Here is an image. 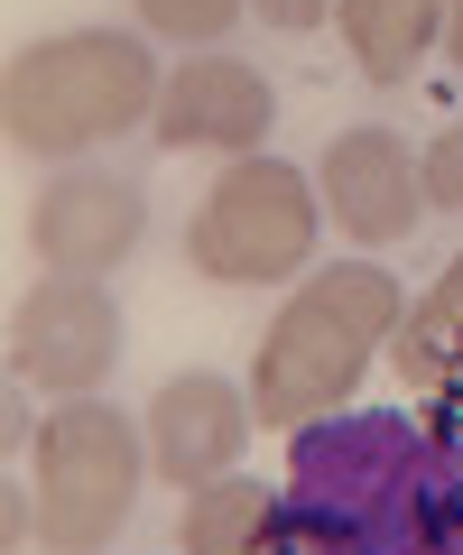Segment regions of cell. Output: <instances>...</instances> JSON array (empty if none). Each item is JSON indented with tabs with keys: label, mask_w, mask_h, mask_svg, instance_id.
Wrapping results in <instances>:
<instances>
[{
	"label": "cell",
	"mask_w": 463,
	"mask_h": 555,
	"mask_svg": "<svg viewBox=\"0 0 463 555\" xmlns=\"http://www.w3.org/2000/svg\"><path fill=\"white\" fill-rule=\"evenodd\" d=\"M445 10L454 0H334V28H343L371 93H399L417 75V56L445 38Z\"/></svg>",
	"instance_id": "7c38bea8"
},
{
	"label": "cell",
	"mask_w": 463,
	"mask_h": 555,
	"mask_svg": "<svg viewBox=\"0 0 463 555\" xmlns=\"http://www.w3.org/2000/svg\"><path fill=\"white\" fill-rule=\"evenodd\" d=\"M158 56L149 28H56L20 47L0 75V130L20 158H93L158 112Z\"/></svg>",
	"instance_id": "3957f363"
},
{
	"label": "cell",
	"mask_w": 463,
	"mask_h": 555,
	"mask_svg": "<svg viewBox=\"0 0 463 555\" xmlns=\"http://www.w3.org/2000/svg\"><path fill=\"white\" fill-rule=\"evenodd\" d=\"M417 177H426V204H436V214H463V120L417 149Z\"/></svg>",
	"instance_id": "9a60e30c"
},
{
	"label": "cell",
	"mask_w": 463,
	"mask_h": 555,
	"mask_svg": "<svg viewBox=\"0 0 463 555\" xmlns=\"http://www.w3.org/2000/svg\"><path fill=\"white\" fill-rule=\"evenodd\" d=\"M130 10L149 38H177V47H222L250 20V0H130Z\"/></svg>",
	"instance_id": "5bb4252c"
},
{
	"label": "cell",
	"mask_w": 463,
	"mask_h": 555,
	"mask_svg": "<svg viewBox=\"0 0 463 555\" xmlns=\"http://www.w3.org/2000/svg\"><path fill=\"white\" fill-rule=\"evenodd\" d=\"M149 473V426H130L112 398H56L38 426V546L47 555H102L130 518Z\"/></svg>",
	"instance_id": "277c9868"
},
{
	"label": "cell",
	"mask_w": 463,
	"mask_h": 555,
	"mask_svg": "<svg viewBox=\"0 0 463 555\" xmlns=\"http://www.w3.org/2000/svg\"><path fill=\"white\" fill-rule=\"evenodd\" d=\"M408 297L381 259H334V269H306L297 297L279 306V324L260 334V361H250V416L269 436H297L316 416L343 408V389L389 352Z\"/></svg>",
	"instance_id": "7a4b0ae2"
},
{
	"label": "cell",
	"mask_w": 463,
	"mask_h": 555,
	"mask_svg": "<svg viewBox=\"0 0 463 555\" xmlns=\"http://www.w3.org/2000/svg\"><path fill=\"white\" fill-rule=\"evenodd\" d=\"M445 287H463V250H454V269H445Z\"/></svg>",
	"instance_id": "d6986e66"
},
{
	"label": "cell",
	"mask_w": 463,
	"mask_h": 555,
	"mask_svg": "<svg viewBox=\"0 0 463 555\" xmlns=\"http://www.w3.org/2000/svg\"><path fill=\"white\" fill-rule=\"evenodd\" d=\"M316 177H297L287 158H222L214 195L185 222V269L214 278V287H279L306 278L316 259Z\"/></svg>",
	"instance_id": "5b68a950"
},
{
	"label": "cell",
	"mask_w": 463,
	"mask_h": 555,
	"mask_svg": "<svg viewBox=\"0 0 463 555\" xmlns=\"http://www.w3.org/2000/svg\"><path fill=\"white\" fill-rule=\"evenodd\" d=\"M389 371H399L426 408H436V398H463V287L436 278V287L399 315V334H389Z\"/></svg>",
	"instance_id": "4fadbf2b"
},
{
	"label": "cell",
	"mask_w": 463,
	"mask_h": 555,
	"mask_svg": "<svg viewBox=\"0 0 463 555\" xmlns=\"http://www.w3.org/2000/svg\"><path fill=\"white\" fill-rule=\"evenodd\" d=\"M250 20H260V28H279V38H306V28H324V20H334V0H250Z\"/></svg>",
	"instance_id": "2e32d148"
},
{
	"label": "cell",
	"mask_w": 463,
	"mask_h": 555,
	"mask_svg": "<svg viewBox=\"0 0 463 555\" xmlns=\"http://www.w3.org/2000/svg\"><path fill=\"white\" fill-rule=\"evenodd\" d=\"M316 195H324V214H334V232H352L362 250L408 241V232H417V214H426L417 149H408L399 130H381V120H362V130H334V139H324Z\"/></svg>",
	"instance_id": "9c48e42d"
},
{
	"label": "cell",
	"mask_w": 463,
	"mask_h": 555,
	"mask_svg": "<svg viewBox=\"0 0 463 555\" xmlns=\"http://www.w3.org/2000/svg\"><path fill=\"white\" fill-rule=\"evenodd\" d=\"M140 426H149V473L177 481V491H204V481L242 473L260 416H250V389H232L222 371H177V379H158Z\"/></svg>",
	"instance_id": "30bf717a"
},
{
	"label": "cell",
	"mask_w": 463,
	"mask_h": 555,
	"mask_svg": "<svg viewBox=\"0 0 463 555\" xmlns=\"http://www.w3.org/2000/svg\"><path fill=\"white\" fill-rule=\"evenodd\" d=\"M177 555H287V491H269L250 473H222L204 491H185Z\"/></svg>",
	"instance_id": "8fae6325"
},
{
	"label": "cell",
	"mask_w": 463,
	"mask_h": 555,
	"mask_svg": "<svg viewBox=\"0 0 463 555\" xmlns=\"http://www.w3.org/2000/svg\"><path fill=\"white\" fill-rule=\"evenodd\" d=\"M426 426H436V436L463 454V398H436V408H426Z\"/></svg>",
	"instance_id": "e0dca14e"
},
{
	"label": "cell",
	"mask_w": 463,
	"mask_h": 555,
	"mask_svg": "<svg viewBox=\"0 0 463 555\" xmlns=\"http://www.w3.org/2000/svg\"><path fill=\"white\" fill-rule=\"evenodd\" d=\"M269 120H279V93H269L260 65L222 56V47H195V56L158 83L149 130H158V149H177V158H260Z\"/></svg>",
	"instance_id": "52a82bcc"
},
{
	"label": "cell",
	"mask_w": 463,
	"mask_h": 555,
	"mask_svg": "<svg viewBox=\"0 0 463 555\" xmlns=\"http://www.w3.org/2000/svg\"><path fill=\"white\" fill-rule=\"evenodd\" d=\"M287 555H463V454L408 408L287 436Z\"/></svg>",
	"instance_id": "6da1fadb"
},
{
	"label": "cell",
	"mask_w": 463,
	"mask_h": 555,
	"mask_svg": "<svg viewBox=\"0 0 463 555\" xmlns=\"http://www.w3.org/2000/svg\"><path fill=\"white\" fill-rule=\"evenodd\" d=\"M445 56H454V75H463V0L445 10Z\"/></svg>",
	"instance_id": "ac0fdd59"
},
{
	"label": "cell",
	"mask_w": 463,
	"mask_h": 555,
	"mask_svg": "<svg viewBox=\"0 0 463 555\" xmlns=\"http://www.w3.org/2000/svg\"><path fill=\"white\" fill-rule=\"evenodd\" d=\"M121 361V306L102 278H56L47 269L20 306H10V371L47 398H83Z\"/></svg>",
	"instance_id": "8992f818"
},
{
	"label": "cell",
	"mask_w": 463,
	"mask_h": 555,
	"mask_svg": "<svg viewBox=\"0 0 463 555\" xmlns=\"http://www.w3.org/2000/svg\"><path fill=\"white\" fill-rule=\"evenodd\" d=\"M149 232V195L112 167H56L28 204V250L56 278H112Z\"/></svg>",
	"instance_id": "ba28073f"
}]
</instances>
